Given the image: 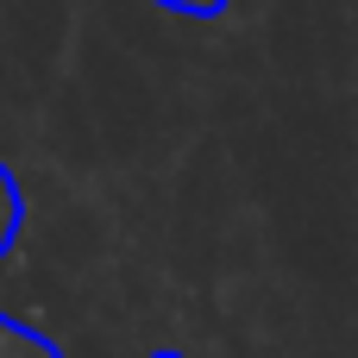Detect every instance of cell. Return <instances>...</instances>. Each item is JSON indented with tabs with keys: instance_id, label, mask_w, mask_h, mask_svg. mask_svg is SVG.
Instances as JSON below:
<instances>
[{
	"instance_id": "obj_1",
	"label": "cell",
	"mask_w": 358,
	"mask_h": 358,
	"mask_svg": "<svg viewBox=\"0 0 358 358\" xmlns=\"http://www.w3.org/2000/svg\"><path fill=\"white\" fill-rule=\"evenodd\" d=\"M19 233V189H13V176L0 170V252H6V239ZM0 358H57L38 334H25V327H13V321H0ZM170 358V352H164Z\"/></svg>"
},
{
	"instance_id": "obj_2",
	"label": "cell",
	"mask_w": 358,
	"mask_h": 358,
	"mask_svg": "<svg viewBox=\"0 0 358 358\" xmlns=\"http://www.w3.org/2000/svg\"><path fill=\"white\" fill-rule=\"evenodd\" d=\"M157 6H170V13H189V19H220V13H227V0H157Z\"/></svg>"
}]
</instances>
